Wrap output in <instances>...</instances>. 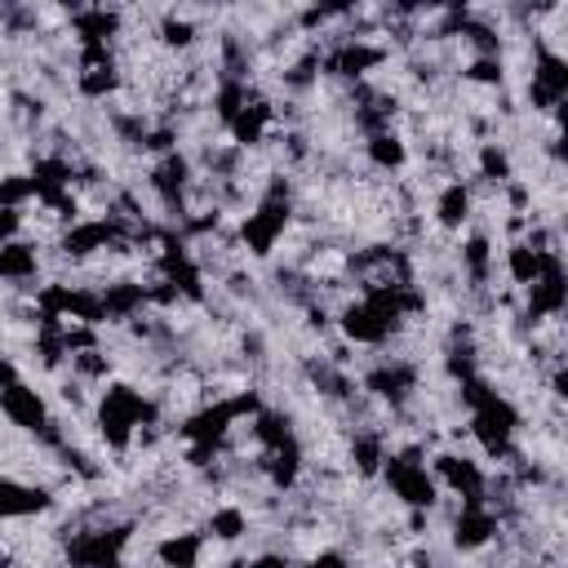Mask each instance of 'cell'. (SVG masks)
<instances>
[{
  "instance_id": "6da1fadb",
  "label": "cell",
  "mask_w": 568,
  "mask_h": 568,
  "mask_svg": "<svg viewBox=\"0 0 568 568\" xmlns=\"http://www.w3.org/2000/svg\"><path fill=\"white\" fill-rule=\"evenodd\" d=\"M0 417H4L9 430L36 439L53 422V399H49V390H40V386H31L22 377V382H13V386L0 390Z\"/></svg>"
},
{
  "instance_id": "7a4b0ae2",
  "label": "cell",
  "mask_w": 568,
  "mask_h": 568,
  "mask_svg": "<svg viewBox=\"0 0 568 568\" xmlns=\"http://www.w3.org/2000/svg\"><path fill=\"white\" fill-rule=\"evenodd\" d=\"M44 515H53V493L44 484H31V479H18V475L0 470V524L44 519Z\"/></svg>"
},
{
  "instance_id": "3957f363",
  "label": "cell",
  "mask_w": 568,
  "mask_h": 568,
  "mask_svg": "<svg viewBox=\"0 0 568 568\" xmlns=\"http://www.w3.org/2000/svg\"><path fill=\"white\" fill-rule=\"evenodd\" d=\"M200 532L209 537V541H217V546H248V537H253V515L240 506V501H213L209 510H204V519H200Z\"/></svg>"
},
{
  "instance_id": "277c9868",
  "label": "cell",
  "mask_w": 568,
  "mask_h": 568,
  "mask_svg": "<svg viewBox=\"0 0 568 568\" xmlns=\"http://www.w3.org/2000/svg\"><path fill=\"white\" fill-rule=\"evenodd\" d=\"M151 559L160 568H200L204 564V532L200 528H169L151 537Z\"/></svg>"
},
{
  "instance_id": "5b68a950",
  "label": "cell",
  "mask_w": 568,
  "mask_h": 568,
  "mask_svg": "<svg viewBox=\"0 0 568 568\" xmlns=\"http://www.w3.org/2000/svg\"><path fill=\"white\" fill-rule=\"evenodd\" d=\"M297 568H355V564H351V550H342L337 541H324L320 550H311L306 559H297Z\"/></svg>"
},
{
  "instance_id": "8992f818",
  "label": "cell",
  "mask_w": 568,
  "mask_h": 568,
  "mask_svg": "<svg viewBox=\"0 0 568 568\" xmlns=\"http://www.w3.org/2000/svg\"><path fill=\"white\" fill-rule=\"evenodd\" d=\"M244 568H297L284 550H253L248 559H244Z\"/></svg>"
},
{
  "instance_id": "52a82bcc",
  "label": "cell",
  "mask_w": 568,
  "mask_h": 568,
  "mask_svg": "<svg viewBox=\"0 0 568 568\" xmlns=\"http://www.w3.org/2000/svg\"><path fill=\"white\" fill-rule=\"evenodd\" d=\"M18 235H22V213L18 209H0V244H9Z\"/></svg>"
},
{
  "instance_id": "ba28073f",
  "label": "cell",
  "mask_w": 568,
  "mask_h": 568,
  "mask_svg": "<svg viewBox=\"0 0 568 568\" xmlns=\"http://www.w3.org/2000/svg\"><path fill=\"white\" fill-rule=\"evenodd\" d=\"M506 568H546V564H541V559H510Z\"/></svg>"
}]
</instances>
